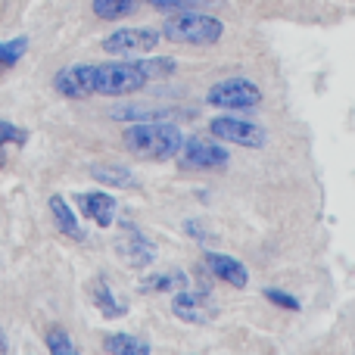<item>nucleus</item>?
Masks as SVG:
<instances>
[{"mask_svg": "<svg viewBox=\"0 0 355 355\" xmlns=\"http://www.w3.org/2000/svg\"><path fill=\"white\" fill-rule=\"evenodd\" d=\"M175 62L172 60H147V56H131V60L119 62H100L94 66V94L103 97H125L141 87H147L159 75H172Z\"/></svg>", "mask_w": 355, "mask_h": 355, "instance_id": "obj_1", "label": "nucleus"}, {"mask_svg": "<svg viewBox=\"0 0 355 355\" xmlns=\"http://www.w3.org/2000/svg\"><path fill=\"white\" fill-rule=\"evenodd\" d=\"M122 144L128 153L144 156V159H156L166 162L178 156L184 137L178 131V125L172 122H131L128 128L122 131Z\"/></svg>", "mask_w": 355, "mask_h": 355, "instance_id": "obj_2", "label": "nucleus"}, {"mask_svg": "<svg viewBox=\"0 0 355 355\" xmlns=\"http://www.w3.org/2000/svg\"><path fill=\"white\" fill-rule=\"evenodd\" d=\"M221 35H225V22L215 16H206V12H196V10H181L162 22V37L172 44L206 47V44L218 41Z\"/></svg>", "mask_w": 355, "mask_h": 355, "instance_id": "obj_3", "label": "nucleus"}, {"mask_svg": "<svg viewBox=\"0 0 355 355\" xmlns=\"http://www.w3.org/2000/svg\"><path fill=\"white\" fill-rule=\"evenodd\" d=\"M206 103L218 106V110H237V112L259 110L262 106V87L250 78H225L209 87Z\"/></svg>", "mask_w": 355, "mask_h": 355, "instance_id": "obj_4", "label": "nucleus"}, {"mask_svg": "<svg viewBox=\"0 0 355 355\" xmlns=\"http://www.w3.org/2000/svg\"><path fill=\"white\" fill-rule=\"evenodd\" d=\"M159 41H162V31H156V28H119L103 41V50L112 56L131 60V56L153 53L159 47Z\"/></svg>", "mask_w": 355, "mask_h": 355, "instance_id": "obj_5", "label": "nucleus"}, {"mask_svg": "<svg viewBox=\"0 0 355 355\" xmlns=\"http://www.w3.org/2000/svg\"><path fill=\"white\" fill-rule=\"evenodd\" d=\"M209 131H212L215 141H225V144H237V147H265V128L252 122H243V119H234V116H218L209 122Z\"/></svg>", "mask_w": 355, "mask_h": 355, "instance_id": "obj_6", "label": "nucleus"}, {"mask_svg": "<svg viewBox=\"0 0 355 355\" xmlns=\"http://www.w3.org/2000/svg\"><path fill=\"white\" fill-rule=\"evenodd\" d=\"M181 166L184 168H196V172H206V168H225L227 166V150L218 147L212 141H202V137H187L181 144Z\"/></svg>", "mask_w": 355, "mask_h": 355, "instance_id": "obj_7", "label": "nucleus"}, {"mask_svg": "<svg viewBox=\"0 0 355 355\" xmlns=\"http://www.w3.org/2000/svg\"><path fill=\"white\" fill-rule=\"evenodd\" d=\"M172 312L187 324H206V321L215 318L212 309V296L209 293H190V290H181L172 302Z\"/></svg>", "mask_w": 355, "mask_h": 355, "instance_id": "obj_8", "label": "nucleus"}, {"mask_svg": "<svg viewBox=\"0 0 355 355\" xmlns=\"http://www.w3.org/2000/svg\"><path fill=\"white\" fill-rule=\"evenodd\" d=\"M53 87L62 97L72 100H85L94 94V66H69L62 72H56Z\"/></svg>", "mask_w": 355, "mask_h": 355, "instance_id": "obj_9", "label": "nucleus"}, {"mask_svg": "<svg viewBox=\"0 0 355 355\" xmlns=\"http://www.w3.org/2000/svg\"><path fill=\"white\" fill-rule=\"evenodd\" d=\"M206 265L218 281L231 284V287H246L250 284V271H246L243 262H237L234 256H225V252H209L206 256Z\"/></svg>", "mask_w": 355, "mask_h": 355, "instance_id": "obj_10", "label": "nucleus"}, {"mask_svg": "<svg viewBox=\"0 0 355 355\" xmlns=\"http://www.w3.org/2000/svg\"><path fill=\"white\" fill-rule=\"evenodd\" d=\"M78 202H81V212H85L97 227H112V221H116V200H112L110 193H100V190L81 193Z\"/></svg>", "mask_w": 355, "mask_h": 355, "instance_id": "obj_11", "label": "nucleus"}, {"mask_svg": "<svg viewBox=\"0 0 355 355\" xmlns=\"http://www.w3.org/2000/svg\"><path fill=\"white\" fill-rule=\"evenodd\" d=\"M184 112L166 110V106H119L112 110V119L119 122H175Z\"/></svg>", "mask_w": 355, "mask_h": 355, "instance_id": "obj_12", "label": "nucleus"}, {"mask_svg": "<svg viewBox=\"0 0 355 355\" xmlns=\"http://www.w3.org/2000/svg\"><path fill=\"white\" fill-rule=\"evenodd\" d=\"M50 212H53L56 227H60L66 237H72V240H81V237H85V234H81V227H78V218H75V212H72V206H69V202L62 200L60 193L50 196Z\"/></svg>", "mask_w": 355, "mask_h": 355, "instance_id": "obj_13", "label": "nucleus"}, {"mask_svg": "<svg viewBox=\"0 0 355 355\" xmlns=\"http://www.w3.org/2000/svg\"><path fill=\"white\" fill-rule=\"evenodd\" d=\"M119 252L125 256V262H128V265H137V268H141V265H150V262L156 259V256H153V246H150L147 240H144L141 234H135V231H131L128 237L119 243Z\"/></svg>", "mask_w": 355, "mask_h": 355, "instance_id": "obj_14", "label": "nucleus"}, {"mask_svg": "<svg viewBox=\"0 0 355 355\" xmlns=\"http://www.w3.org/2000/svg\"><path fill=\"white\" fill-rule=\"evenodd\" d=\"M91 178L100 184H110V187H135V172L125 166H103V162H97V166H91Z\"/></svg>", "mask_w": 355, "mask_h": 355, "instance_id": "obj_15", "label": "nucleus"}, {"mask_svg": "<svg viewBox=\"0 0 355 355\" xmlns=\"http://www.w3.org/2000/svg\"><path fill=\"white\" fill-rule=\"evenodd\" d=\"M91 300H94V306L106 315V318H122V315L128 312L125 306H119V302H116V296L110 293V287H106L103 277H97V281L91 284Z\"/></svg>", "mask_w": 355, "mask_h": 355, "instance_id": "obj_16", "label": "nucleus"}, {"mask_svg": "<svg viewBox=\"0 0 355 355\" xmlns=\"http://www.w3.org/2000/svg\"><path fill=\"white\" fill-rule=\"evenodd\" d=\"M103 352L112 355H150V346L137 337H128V334H112V337L103 340Z\"/></svg>", "mask_w": 355, "mask_h": 355, "instance_id": "obj_17", "label": "nucleus"}, {"mask_svg": "<svg viewBox=\"0 0 355 355\" xmlns=\"http://www.w3.org/2000/svg\"><path fill=\"white\" fill-rule=\"evenodd\" d=\"M135 10V0H94V16L112 22V19H122Z\"/></svg>", "mask_w": 355, "mask_h": 355, "instance_id": "obj_18", "label": "nucleus"}, {"mask_svg": "<svg viewBox=\"0 0 355 355\" xmlns=\"http://www.w3.org/2000/svg\"><path fill=\"white\" fill-rule=\"evenodd\" d=\"M25 50H28V41H25V37H16V41L0 44V72L10 69V66H16V62L25 56Z\"/></svg>", "mask_w": 355, "mask_h": 355, "instance_id": "obj_19", "label": "nucleus"}, {"mask_svg": "<svg viewBox=\"0 0 355 355\" xmlns=\"http://www.w3.org/2000/svg\"><path fill=\"white\" fill-rule=\"evenodd\" d=\"M47 349L53 352V355H75V343H72V337H69L62 327H50L47 331Z\"/></svg>", "mask_w": 355, "mask_h": 355, "instance_id": "obj_20", "label": "nucleus"}, {"mask_svg": "<svg viewBox=\"0 0 355 355\" xmlns=\"http://www.w3.org/2000/svg\"><path fill=\"white\" fill-rule=\"evenodd\" d=\"M265 300L275 302L277 309H287V312H300V300L290 293H281V290H265Z\"/></svg>", "mask_w": 355, "mask_h": 355, "instance_id": "obj_21", "label": "nucleus"}, {"mask_svg": "<svg viewBox=\"0 0 355 355\" xmlns=\"http://www.w3.org/2000/svg\"><path fill=\"white\" fill-rule=\"evenodd\" d=\"M150 3H153L159 12H181V10H190V6H196L200 0H150Z\"/></svg>", "mask_w": 355, "mask_h": 355, "instance_id": "obj_22", "label": "nucleus"}, {"mask_svg": "<svg viewBox=\"0 0 355 355\" xmlns=\"http://www.w3.org/2000/svg\"><path fill=\"white\" fill-rule=\"evenodd\" d=\"M0 141L22 147V144H25V131L16 128V125H10V122H0Z\"/></svg>", "mask_w": 355, "mask_h": 355, "instance_id": "obj_23", "label": "nucleus"}, {"mask_svg": "<svg viewBox=\"0 0 355 355\" xmlns=\"http://www.w3.org/2000/svg\"><path fill=\"white\" fill-rule=\"evenodd\" d=\"M153 287L156 290H172V287H187V277L184 275H166V277H153Z\"/></svg>", "mask_w": 355, "mask_h": 355, "instance_id": "obj_24", "label": "nucleus"}, {"mask_svg": "<svg viewBox=\"0 0 355 355\" xmlns=\"http://www.w3.org/2000/svg\"><path fill=\"white\" fill-rule=\"evenodd\" d=\"M6 352V337H3V331H0V355Z\"/></svg>", "mask_w": 355, "mask_h": 355, "instance_id": "obj_25", "label": "nucleus"}, {"mask_svg": "<svg viewBox=\"0 0 355 355\" xmlns=\"http://www.w3.org/2000/svg\"><path fill=\"white\" fill-rule=\"evenodd\" d=\"M147 3H150V0H147Z\"/></svg>", "mask_w": 355, "mask_h": 355, "instance_id": "obj_26", "label": "nucleus"}]
</instances>
